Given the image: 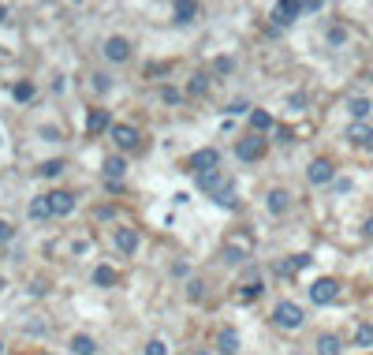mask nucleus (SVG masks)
Wrapping results in <instances>:
<instances>
[{
    "mask_svg": "<svg viewBox=\"0 0 373 355\" xmlns=\"http://www.w3.org/2000/svg\"><path fill=\"white\" fill-rule=\"evenodd\" d=\"M247 258H254V236L250 232L235 229V232L224 236V262L239 266V262H247Z\"/></svg>",
    "mask_w": 373,
    "mask_h": 355,
    "instance_id": "1",
    "label": "nucleus"
},
{
    "mask_svg": "<svg viewBox=\"0 0 373 355\" xmlns=\"http://www.w3.org/2000/svg\"><path fill=\"white\" fill-rule=\"evenodd\" d=\"M272 321H277L280 329H299L302 326V306L291 303V299H280L277 311H272Z\"/></svg>",
    "mask_w": 373,
    "mask_h": 355,
    "instance_id": "2",
    "label": "nucleus"
},
{
    "mask_svg": "<svg viewBox=\"0 0 373 355\" xmlns=\"http://www.w3.org/2000/svg\"><path fill=\"white\" fill-rule=\"evenodd\" d=\"M310 299H314V306H329V303H336V296H339V281L336 277H321V281H314L310 288Z\"/></svg>",
    "mask_w": 373,
    "mask_h": 355,
    "instance_id": "3",
    "label": "nucleus"
},
{
    "mask_svg": "<svg viewBox=\"0 0 373 355\" xmlns=\"http://www.w3.org/2000/svg\"><path fill=\"white\" fill-rule=\"evenodd\" d=\"M217 169H220V154H217L213 146H205V150H194V154H190V172L205 176V172H217Z\"/></svg>",
    "mask_w": 373,
    "mask_h": 355,
    "instance_id": "4",
    "label": "nucleus"
},
{
    "mask_svg": "<svg viewBox=\"0 0 373 355\" xmlns=\"http://www.w3.org/2000/svg\"><path fill=\"white\" fill-rule=\"evenodd\" d=\"M235 154H239V161H257V157H262V154H265V139L250 131V139H239V146H235Z\"/></svg>",
    "mask_w": 373,
    "mask_h": 355,
    "instance_id": "5",
    "label": "nucleus"
},
{
    "mask_svg": "<svg viewBox=\"0 0 373 355\" xmlns=\"http://www.w3.org/2000/svg\"><path fill=\"white\" fill-rule=\"evenodd\" d=\"M306 176H310V184H332V176H336V169H332V161L329 157H317V161H310V169H306Z\"/></svg>",
    "mask_w": 373,
    "mask_h": 355,
    "instance_id": "6",
    "label": "nucleus"
},
{
    "mask_svg": "<svg viewBox=\"0 0 373 355\" xmlns=\"http://www.w3.org/2000/svg\"><path fill=\"white\" fill-rule=\"evenodd\" d=\"M108 135H112V142H116L120 150H135V146H138V131H135L131 124H116Z\"/></svg>",
    "mask_w": 373,
    "mask_h": 355,
    "instance_id": "7",
    "label": "nucleus"
},
{
    "mask_svg": "<svg viewBox=\"0 0 373 355\" xmlns=\"http://www.w3.org/2000/svg\"><path fill=\"white\" fill-rule=\"evenodd\" d=\"M194 184H198V191H209V195H220V191H228V180H224V172L217 169V172H205V176H198V180H194Z\"/></svg>",
    "mask_w": 373,
    "mask_h": 355,
    "instance_id": "8",
    "label": "nucleus"
},
{
    "mask_svg": "<svg viewBox=\"0 0 373 355\" xmlns=\"http://www.w3.org/2000/svg\"><path fill=\"white\" fill-rule=\"evenodd\" d=\"M105 56H108L112 64H123L127 56H131V41L120 38V34H116V38H108V41H105Z\"/></svg>",
    "mask_w": 373,
    "mask_h": 355,
    "instance_id": "9",
    "label": "nucleus"
},
{
    "mask_svg": "<svg viewBox=\"0 0 373 355\" xmlns=\"http://www.w3.org/2000/svg\"><path fill=\"white\" fill-rule=\"evenodd\" d=\"M48 206H53V217H68L75 209V195H68V191H48Z\"/></svg>",
    "mask_w": 373,
    "mask_h": 355,
    "instance_id": "10",
    "label": "nucleus"
},
{
    "mask_svg": "<svg viewBox=\"0 0 373 355\" xmlns=\"http://www.w3.org/2000/svg\"><path fill=\"white\" fill-rule=\"evenodd\" d=\"M198 15H202V8L194 4V0H175V4H172V19L175 23H194Z\"/></svg>",
    "mask_w": 373,
    "mask_h": 355,
    "instance_id": "11",
    "label": "nucleus"
},
{
    "mask_svg": "<svg viewBox=\"0 0 373 355\" xmlns=\"http://www.w3.org/2000/svg\"><path fill=\"white\" fill-rule=\"evenodd\" d=\"M295 15H302V4H295V0H284V4H277V8H272V19H277L280 26L295 23Z\"/></svg>",
    "mask_w": 373,
    "mask_h": 355,
    "instance_id": "12",
    "label": "nucleus"
},
{
    "mask_svg": "<svg viewBox=\"0 0 373 355\" xmlns=\"http://www.w3.org/2000/svg\"><path fill=\"white\" fill-rule=\"evenodd\" d=\"M112 239H116V247L123 254H135L138 251V232L135 229H116V236H112Z\"/></svg>",
    "mask_w": 373,
    "mask_h": 355,
    "instance_id": "13",
    "label": "nucleus"
},
{
    "mask_svg": "<svg viewBox=\"0 0 373 355\" xmlns=\"http://www.w3.org/2000/svg\"><path fill=\"white\" fill-rule=\"evenodd\" d=\"M287 202H291V195H287V191H284V187H272L265 206H269V214H272V217H280L284 209H287Z\"/></svg>",
    "mask_w": 373,
    "mask_h": 355,
    "instance_id": "14",
    "label": "nucleus"
},
{
    "mask_svg": "<svg viewBox=\"0 0 373 355\" xmlns=\"http://www.w3.org/2000/svg\"><path fill=\"white\" fill-rule=\"evenodd\" d=\"M250 131H254V135L272 131V116H269L265 109H254V112H250Z\"/></svg>",
    "mask_w": 373,
    "mask_h": 355,
    "instance_id": "15",
    "label": "nucleus"
},
{
    "mask_svg": "<svg viewBox=\"0 0 373 355\" xmlns=\"http://www.w3.org/2000/svg\"><path fill=\"white\" fill-rule=\"evenodd\" d=\"M86 127H90L93 135H97V131H105V127L112 131V127H116V124L108 120V112H101V109H90V116H86Z\"/></svg>",
    "mask_w": 373,
    "mask_h": 355,
    "instance_id": "16",
    "label": "nucleus"
},
{
    "mask_svg": "<svg viewBox=\"0 0 373 355\" xmlns=\"http://www.w3.org/2000/svg\"><path fill=\"white\" fill-rule=\"evenodd\" d=\"M217 344H220V351H224V355H235V351H239V333H235L232 326H228V329H220Z\"/></svg>",
    "mask_w": 373,
    "mask_h": 355,
    "instance_id": "17",
    "label": "nucleus"
},
{
    "mask_svg": "<svg viewBox=\"0 0 373 355\" xmlns=\"http://www.w3.org/2000/svg\"><path fill=\"white\" fill-rule=\"evenodd\" d=\"M339 348H344V344H339L336 333H321L317 336V355H339Z\"/></svg>",
    "mask_w": 373,
    "mask_h": 355,
    "instance_id": "18",
    "label": "nucleus"
},
{
    "mask_svg": "<svg viewBox=\"0 0 373 355\" xmlns=\"http://www.w3.org/2000/svg\"><path fill=\"white\" fill-rule=\"evenodd\" d=\"M123 172H127V161L123 157H105V176H108L112 184H120Z\"/></svg>",
    "mask_w": 373,
    "mask_h": 355,
    "instance_id": "19",
    "label": "nucleus"
},
{
    "mask_svg": "<svg viewBox=\"0 0 373 355\" xmlns=\"http://www.w3.org/2000/svg\"><path fill=\"white\" fill-rule=\"evenodd\" d=\"M369 109H373L369 98H351V101H347V112L354 116V124H362V120L369 116Z\"/></svg>",
    "mask_w": 373,
    "mask_h": 355,
    "instance_id": "20",
    "label": "nucleus"
},
{
    "mask_svg": "<svg viewBox=\"0 0 373 355\" xmlns=\"http://www.w3.org/2000/svg\"><path fill=\"white\" fill-rule=\"evenodd\" d=\"M369 135H373V127H366V124H351L347 127V142H354V146H366Z\"/></svg>",
    "mask_w": 373,
    "mask_h": 355,
    "instance_id": "21",
    "label": "nucleus"
},
{
    "mask_svg": "<svg viewBox=\"0 0 373 355\" xmlns=\"http://www.w3.org/2000/svg\"><path fill=\"white\" fill-rule=\"evenodd\" d=\"M30 217H34V221L53 217V206H48V195H41V199H34V202H30Z\"/></svg>",
    "mask_w": 373,
    "mask_h": 355,
    "instance_id": "22",
    "label": "nucleus"
},
{
    "mask_svg": "<svg viewBox=\"0 0 373 355\" xmlns=\"http://www.w3.org/2000/svg\"><path fill=\"white\" fill-rule=\"evenodd\" d=\"M71 348H75V355H93V351H97V344H93V336H86V333H78V336H71Z\"/></svg>",
    "mask_w": 373,
    "mask_h": 355,
    "instance_id": "23",
    "label": "nucleus"
},
{
    "mask_svg": "<svg viewBox=\"0 0 373 355\" xmlns=\"http://www.w3.org/2000/svg\"><path fill=\"white\" fill-rule=\"evenodd\" d=\"M93 284H101V288H112V284H116V269H108V266H97V269H93Z\"/></svg>",
    "mask_w": 373,
    "mask_h": 355,
    "instance_id": "24",
    "label": "nucleus"
},
{
    "mask_svg": "<svg viewBox=\"0 0 373 355\" xmlns=\"http://www.w3.org/2000/svg\"><path fill=\"white\" fill-rule=\"evenodd\" d=\"M190 98H202V94H209V75H194L190 79V86H187Z\"/></svg>",
    "mask_w": 373,
    "mask_h": 355,
    "instance_id": "25",
    "label": "nucleus"
},
{
    "mask_svg": "<svg viewBox=\"0 0 373 355\" xmlns=\"http://www.w3.org/2000/svg\"><path fill=\"white\" fill-rule=\"evenodd\" d=\"M11 98L15 101H30V98H34V83H15L11 86Z\"/></svg>",
    "mask_w": 373,
    "mask_h": 355,
    "instance_id": "26",
    "label": "nucleus"
},
{
    "mask_svg": "<svg viewBox=\"0 0 373 355\" xmlns=\"http://www.w3.org/2000/svg\"><path fill=\"white\" fill-rule=\"evenodd\" d=\"M354 344H359V348H373V326H359V329H354Z\"/></svg>",
    "mask_w": 373,
    "mask_h": 355,
    "instance_id": "27",
    "label": "nucleus"
},
{
    "mask_svg": "<svg viewBox=\"0 0 373 355\" xmlns=\"http://www.w3.org/2000/svg\"><path fill=\"white\" fill-rule=\"evenodd\" d=\"M262 292H265V284H262V281H254V284H247V288L239 292V299H242V303H250V299H257Z\"/></svg>",
    "mask_w": 373,
    "mask_h": 355,
    "instance_id": "28",
    "label": "nucleus"
},
{
    "mask_svg": "<svg viewBox=\"0 0 373 355\" xmlns=\"http://www.w3.org/2000/svg\"><path fill=\"white\" fill-rule=\"evenodd\" d=\"M202 296H205V284H202V281H190V284H187V299L198 303Z\"/></svg>",
    "mask_w": 373,
    "mask_h": 355,
    "instance_id": "29",
    "label": "nucleus"
},
{
    "mask_svg": "<svg viewBox=\"0 0 373 355\" xmlns=\"http://www.w3.org/2000/svg\"><path fill=\"white\" fill-rule=\"evenodd\" d=\"M63 172V161L56 157V161H45V165H41V176H60Z\"/></svg>",
    "mask_w": 373,
    "mask_h": 355,
    "instance_id": "30",
    "label": "nucleus"
},
{
    "mask_svg": "<svg viewBox=\"0 0 373 355\" xmlns=\"http://www.w3.org/2000/svg\"><path fill=\"white\" fill-rule=\"evenodd\" d=\"M213 202H217V206H228V209H235V206H239V202H235V191H220V195H217Z\"/></svg>",
    "mask_w": 373,
    "mask_h": 355,
    "instance_id": "31",
    "label": "nucleus"
},
{
    "mask_svg": "<svg viewBox=\"0 0 373 355\" xmlns=\"http://www.w3.org/2000/svg\"><path fill=\"white\" fill-rule=\"evenodd\" d=\"M213 68H217L220 75H228V71L235 68V60H232V56H217V64H213Z\"/></svg>",
    "mask_w": 373,
    "mask_h": 355,
    "instance_id": "32",
    "label": "nucleus"
},
{
    "mask_svg": "<svg viewBox=\"0 0 373 355\" xmlns=\"http://www.w3.org/2000/svg\"><path fill=\"white\" fill-rule=\"evenodd\" d=\"M90 79H93V90H97V94L112 86V79H108V75H101V71H97V75H90Z\"/></svg>",
    "mask_w": 373,
    "mask_h": 355,
    "instance_id": "33",
    "label": "nucleus"
},
{
    "mask_svg": "<svg viewBox=\"0 0 373 355\" xmlns=\"http://www.w3.org/2000/svg\"><path fill=\"white\" fill-rule=\"evenodd\" d=\"M329 41H332V45H344V41H347V30H344V26H332V30H329Z\"/></svg>",
    "mask_w": 373,
    "mask_h": 355,
    "instance_id": "34",
    "label": "nucleus"
},
{
    "mask_svg": "<svg viewBox=\"0 0 373 355\" xmlns=\"http://www.w3.org/2000/svg\"><path fill=\"white\" fill-rule=\"evenodd\" d=\"M145 355H168L165 341H150V344H145Z\"/></svg>",
    "mask_w": 373,
    "mask_h": 355,
    "instance_id": "35",
    "label": "nucleus"
},
{
    "mask_svg": "<svg viewBox=\"0 0 373 355\" xmlns=\"http://www.w3.org/2000/svg\"><path fill=\"white\" fill-rule=\"evenodd\" d=\"M160 98H165L168 105H175V101H180V90H175V86H165V90H160Z\"/></svg>",
    "mask_w": 373,
    "mask_h": 355,
    "instance_id": "36",
    "label": "nucleus"
},
{
    "mask_svg": "<svg viewBox=\"0 0 373 355\" xmlns=\"http://www.w3.org/2000/svg\"><path fill=\"white\" fill-rule=\"evenodd\" d=\"M15 236V229H11V224L8 221H0V244H8V239Z\"/></svg>",
    "mask_w": 373,
    "mask_h": 355,
    "instance_id": "37",
    "label": "nucleus"
},
{
    "mask_svg": "<svg viewBox=\"0 0 373 355\" xmlns=\"http://www.w3.org/2000/svg\"><path fill=\"white\" fill-rule=\"evenodd\" d=\"M291 266H295V273L306 269V266H310V254H295V258H291Z\"/></svg>",
    "mask_w": 373,
    "mask_h": 355,
    "instance_id": "38",
    "label": "nucleus"
},
{
    "mask_svg": "<svg viewBox=\"0 0 373 355\" xmlns=\"http://www.w3.org/2000/svg\"><path fill=\"white\" fill-rule=\"evenodd\" d=\"M321 8H325V4H321V0H306V4H302V11H306V15H317Z\"/></svg>",
    "mask_w": 373,
    "mask_h": 355,
    "instance_id": "39",
    "label": "nucleus"
},
{
    "mask_svg": "<svg viewBox=\"0 0 373 355\" xmlns=\"http://www.w3.org/2000/svg\"><path fill=\"white\" fill-rule=\"evenodd\" d=\"M228 112H232V116H239V112H247V101H235V105H228Z\"/></svg>",
    "mask_w": 373,
    "mask_h": 355,
    "instance_id": "40",
    "label": "nucleus"
},
{
    "mask_svg": "<svg viewBox=\"0 0 373 355\" xmlns=\"http://www.w3.org/2000/svg\"><path fill=\"white\" fill-rule=\"evenodd\" d=\"M362 232H366V239H373V217L366 221V229H362Z\"/></svg>",
    "mask_w": 373,
    "mask_h": 355,
    "instance_id": "41",
    "label": "nucleus"
},
{
    "mask_svg": "<svg viewBox=\"0 0 373 355\" xmlns=\"http://www.w3.org/2000/svg\"><path fill=\"white\" fill-rule=\"evenodd\" d=\"M4 19H8V8H4V4H0V23H4Z\"/></svg>",
    "mask_w": 373,
    "mask_h": 355,
    "instance_id": "42",
    "label": "nucleus"
},
{
    "mask_svg": "<svg viewBox=\"0 0 373 355\" xmlns=\"http://www.w3.org/2000/svg\"><path fill=\"white\" fill-rule=\"evenodd\" d=\"M366 150H369V154H373V135H369V142H366Z\"/></svg>",
    "mask_w": 373,
    "mask_h": 355,
    "instance_id": "43",
    "label": "nucleus"
},
{
    "mask_svg": "<svg viewBox=\"0 0 373 355\" xmlns=\"http://www.w3.org/2000/svg\"><path fill=\"white\" fill-rule=\"evenodd\" d=\"M190 355H213V351H190Z\"/></svg>",
    "mask_w": 373,
    "mask_h": 355,
    "instance_id": "44",
    "label": "nucleus"
},
{
    "mask_svg": "<svg viewBox=\"0 0 373 355\" xmlns=\"http://www.w3.org/2000/svg\"><path fill=\"white\" fill-rule=\"evenodd\" d=\"M0 355H4V341H0Z\"/></svg>",
    "mask_w": 373,
    "mask_h": 355,
    "instance_id": "45",
    "label": "nucleus"
}]
</instances>
